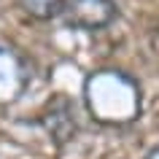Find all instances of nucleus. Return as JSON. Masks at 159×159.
<instances>
[{"mask_svg":"<svg viewBox=\"0 0 159 159\" xmlns=\"http://www.w3.org/2000/svg\"><path fill=\"white\" fill-rule=\"evenodd\" d=\"M19 3H22V8H25L33 19H41V22L59 16V14L67 8L65 0H19Z\"/></svg>","mask_w":159,"mask_h":159,"instance_id":"f03ea898","label":"nucleus"},{"mask_svg":"<svg viewBox=\"0 0 159 159\" xmlns=\"http://www.w3.org/2000/svg\"><path fill=\"white\" fill-rule=\"evenodd\" d=\"M65 11L67 25L78 27V30H102L119 14L113 0H70Z\"/></svg>","mask_w":159,"mask_h":159,"instance_id":"f257e3e1","label":"nucleus"}]
</instances>
